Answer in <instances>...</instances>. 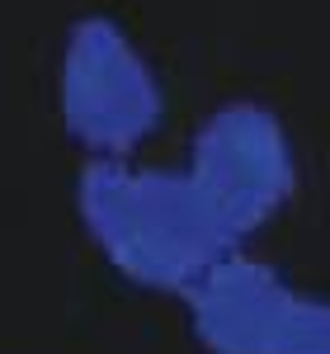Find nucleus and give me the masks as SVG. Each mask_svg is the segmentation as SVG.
<instances>
[{"instance_id": "nucleus-2", "label": "nucleus", "mask_w": 330, "mask_h": 354, "mask_svg": "<svg viewBox=\"0 0 330 354\" xmlns=\"http://www.w3.org/2000/svg\"><path fill=\"white\" fill-rule=\"evenodd\" d=\"M61 123L95 156H128L161 123V85L109 19H81L61 53Z\"/></svg>"}, {"instance_id": "nucleus-4", "label": "nucleus", "mask_w": 330, "mask_h": 354, "mask_svg": "<svg viewBox=\"0 0 330 354\" xmlns=\"http://www.w3.org/2000/svg\"><path fill=\"white\" fill-rule=\"evenodd\" d=\"M302 298L278 270L241 250L222 255L184 288L193 335L208 354H283L298 326Z\"/></svg>"}, {"instance_id": "nucleus-3", "label": "nucleus", "mask_w": 330, "mask_h": 354, "mask_svg": "<svg viewBox=\"0 0 330 354\" xmlns=\"http://www.w3.org/2000/svg\"><path fill=\"white\" fill-rule=\"evenodd\" d=\"M198 194L213 203L236 241L260 232L278 208L293 198L298 161L293 142L264 104H226L193 133L189 165H184Z\"/></svg>"}, {"instance_id": "nucleus-1", "label": "nucleus", "mask_w": 330, "mask_h": 354, "mask_svg": "<svg viewBox=\"0 0 330 354\" xmlns=\"http://www.w3.org/2000/svg\"><path fill=\"white\" fill-rule=\"evenodd\" d=\"M76 203L104 260L142 288L184 293L222 255L241 250L184 170L99 156L81 175Z\"/></svg>"}]
</instances>
